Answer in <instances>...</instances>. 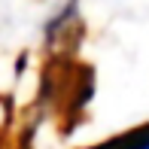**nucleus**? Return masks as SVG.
Listing matches in <instances>:
<instances>
[{
	"label": "nucleus",
	"mask_w": 149,
	"mask_h": 149,
	"mask_svg": "<svg viewBox=\"0 0 149 149\" xmlns=\"http://www.w3.org/2000/svg\"><path fill=\"white\" fill-rule=\"evenodd\" d=\"M91 149H149V125L131 128V131L119 134V137L107 140L100 146H91Z\"/></svg>",
	"instance_id": "obj_1"
}]
</instances>
